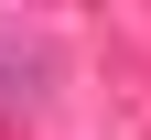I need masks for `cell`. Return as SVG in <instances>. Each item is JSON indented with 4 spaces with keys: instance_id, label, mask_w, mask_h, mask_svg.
I'll list each match as a JSON object with an SVG mask.
<instances>
[{
    "instance_id": "1",
    "label": "cell",
    "mask_w": 151,
    "mask_h": 140,
    "mask_svg": "<svg viewBox=\"0 0 151 140\" xmlns=\"http://www.w3.org/2000/svg\"><path fill=\"white\" fill-rule=\"evenodd\" d=\"M43 43H32V32H22V54H0V118H32V108H43Z\"/></svg>"
}]
</instances>
